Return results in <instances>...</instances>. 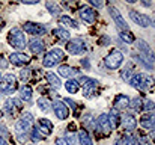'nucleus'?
I'll return each mask as SVG.
<instances>
[{
    "label": "nucleus",
    "mask_w": 155,
    "mask_h": 145,
    "mask_svg": "<svg viewBox=\"0 0 155 145\" xmlns=\"http://www.w3.org/2000/svg\"><path fill=\"white\" fill-rule=\"evenodd\" d=\"M33 129V115L29 113V112H24L17 124H15V130H17V138L21 144H24L29 138H30V132Z\"/></svg>",
    "instance_id": "obj_1"
},
{
    "label": "nucleus",
    "mask_w": 155,
    "mask_h": 145,
    "mask_svg": "<svg viewBox=\"0 0 155 145\" xmlns=\"http://www.w3.org/2000/svg\"><path fill=\"white\" fill-rule=\"evenodd\" d=\"M78 85L83 88V95L86 98H94L98 94V86H100V82L95 80V79H91V77H80L78 80Z\"/></svg>",
    "instance_id": "obj_2"
},
{
    "label": "nucleus",
    "mask_w": 155,
    "mask_h": 145,
    "mask_svg": "<svg viewBox=\"0 0 155 145\" xmlns=\"http://www.w3.org/2000/svg\"><path fill=\"white\" fill-rule=\"evenodd\" d=\"M8 43L12 48H17V50H23L26 48V36L23 33V30L20 27H12L8 33Z\"/></svg>",
    "instance_id": "obj_3"
},
{
    "label": "nucleus",
    "mask_w": 155,
    "mask_h": 145,
    "mask_svg": "<svg viewBox=\"0 0 155 145\" xmlns=\"http://www.w3.org/2000/svg\"><path fill=\"white\" fill-rule=\"evenodd\" d=\"M130 85L136 89H140V91H146L149 88H152L154 85V79L148 74H142V73H136L133 74L131 80H130Z\"/></svg>",
    "instance_id": "obj_4"
},
{
    "label": "nucleus",
    "mask_w": 155,
    "mask_h": 145,
    "mask_svg": "<svg viewBox=\"0 0 155 145\" xmlns=\"http://www.w3.org/2000/svg\"><path fill=\"white\" fill-rule=\"evenodd\" d=\"M137 47H139V51H140V59H142V64L148 68H152L155 62V56L152 53V50L149 47V44L143 40H139L137 41Z\"/></svg>",
    "instance_id": "obj_5"
},
{
    "label": "nucleus",
    "mask_w": 155,
    "mask_h": 145,
    "mask_svg": "<svg viewBox=\"0 0 155 145\" xmlns=\"http://www.w3.org/2000/svg\"><path fill=\"white\" fill-rule=\"evenodd\" d=\"M65 57V53L60 50V48H51L48 53H45L44 59H42V65L45 68H51V67H56L59 62H62Z\"/></svg>",
    "instance_id": "obj_6"
},
{
    "label": "nucleus",
    "mask_w": 155,
    "mask_h": 145,
    "mask_svg": "<svg viewBox=\"0 0 155 145\" xmlns=\"http://www.w3.org/2000/svg\"><path fill=\"white\" fill-rule=\"evenodd\" d=\"M17 91V77L14 74H6L0 80V92L5 95H11Z\"/></svg>",
    "instance_id": "obj_7"
},
{
    "label": "nucleus",
    "mask_w": 155,
    "mask_h": 145,
    "mask_svg": "<svg viewBox=\"0 0 155 145\" xmlns=\"http://www.w3.org/2000/svg\"><path fill=\"white\" fill-rule=\"evenodd\" d=\"M124 62V54L119 50H111L105 57H104V65L110 70H117Z\"/></svg>",
    "instance_id": "obj_8"
},
{
    "label": "nucleus",
    "mask_w": 155,
    "mask_h": 145,
    "mask_svg": "<svg viewBox=\"0 0 155 145\" xmlns=\"http://www.w3.org/2000/svg\"><path fill=\"white\" fill-rule=\"evenodd\" d=\"M66 50L69 54H74V56H80L83 53H86V44L81 38H72L66 43Z\"/></svg>",
    "instance_id": "obj_9"
},
{
    "label": "nucleus",
    "mask_w": 155,
    "mask_h": 145,
    "mask_svg": "<svg viewBox=\"0 0 155 145\" xmlns=\"http://www.w3.org/2000/svg\"><path fill=\"white\" fill-rule=\"evenodd\" d=\"M108 12H110V15H111L113 21L116 23V26L120 29V32H130L128 23L125 21V18L122 17V14L119 12V9H117V8H114V6H108Z\"/></svg>",
    "instance_id": "obj_10"
},
{
    "label": "nucleus",
    "mask_w": 155,
    "mask_h": 145,
    "mask_svg": "<svg viewBox=\"0 0 155 145\" xmlns=\"http://www.w3.org/2000/svg\"><path fill=\"white\" fill-rule=\"evenodd\" d=\"M3 109L9 116H15L23 109V103H21L20 98H8L3 104Z\"/></svg>",
    "instance_id": "obj_11"
},
{
    "label": "nucleus",
    "mask_w": 155,
    "mask_h": 145,
    "mask_svg": "<svg viewBox=\"0 0 155 145\" xmlns=\"http://www.w3.org/2000/svg\"><path fill=\"white\" fill-rule=\"evenodd\" d=\"M130 17H131V20H133L136 24H139L140 27H148V26L152 24V18L148 17V15H145V14H140L139 11L131 9V11H130Z\"/></svg>",
    "instance_id": "obj_12"
},
{
    "label": "nucleus",
    "mask_w": 155,
    "mask_h": 145,
    "mask_svg": "<svg viewBox=\"0 0 155 145\" xmlns=\"http://www.w3.org/2000/svg\"><path fill=\"white\" fill-rule=\"evenodd\" d=\"M78 14H80L81 20L86 21V23H89V24L95 23V20H97V12H95V9L91 8V6H87V5L81 6L80 11H78Z\"/></svg>",
    "instance_id": "obj_13"
},
{
    "label": "nucleus",
    "mask_w": 155,
    "mask_h": 145,
    "mask_svg": "<svg viewBox=\"0 0 155 145\" xmlns=\"http://www.w3.org/2000/svg\"><path fill=\"white\" fill-rule=\"evenodd\" d=\"M53 112H54V115H56L59 119H66V118L69 116V109H68L66 104H65L63 101H60V100H56V101L53 103Z\"/></svg>",
    "instance_id": "obj_14"
},
{
    "label": "nucleus",
    "mask_w": 155,
    "mask_h": 145,
    "mask_svg": "<svg viewBox=\"0 0 155 145\" xmlns=\"http://www.w3.org/2000/svg\"><path fill=\"white\" fill-rule=\"evenodd\" d=\"M23 29H24L27 33L33 35V36H39V35H44V33L47 32L45 26H42V24H39V23H24V24H23Z\"/></svg>",
    "instance_id": "obj_15"
},
{
    "label": "nucleus",
    "mask_w": 155,
    "mask_h": 145,
    "mask_svg": "<svg viewBox=\"0 0 155 145\" xmlns=\"http://www.w3.org/2000/svg\"><path fill=\"white\" fill-rule=\"evenodd\" d=\"M9 62L15 67H24L30 62V57L27 54L21 53V51H15V53L9 54Z\"/></svg>",
    "instance_id": "obj_16"
},
{
    "label": "nucleus",
    "mask_w": 155,
    "mask_h": 145,
    "mask_svg": "<svg viewBox=\"0 0 155 145\" xmlns=\"http://www.w3.org/2000/svg\"><path fill=\"white\" fill-rule=\"evenodd\" d=\"M97 129H98L101 133H104L105 136H108V135L111 133V127H110L107 113H101V115L98 116V119H97Z\"/></svg>",
    "instance_id": "obj_17"
},
{
    "label": "nucleus",
    "mask_w": 155,
    "mask_h": 145,
    "mask_svg": "<svg viewBox=\"0 0 155 145\" xmlns=\"http://www.w3.org/2000/svg\"><path fill=\"white\" fill-rule=\"evenodd\" d=\"M36 127H38V130L44 135V136H48V135H51L53 132V124L50 119H47V118H41L39 121H38V124H36Z\"/></svg>",
    "instance_id": "obj_18"
},
{
    "label": "nucleus",
    "mask_w": 155,
    "mask_h": 145,
    "mask_svg": "<svg viewBox=\"0 0 155 145\" xmlns=\"http://www.w3.org/2000/svg\"><path fill=\"white\" fill-rule=\"evenodd\" d=\"M140 126L148 130H155V113H148L140 118Z\"/></svg>",
    "instance_id": "obj_19"
},
{
    "label": "nucleus",
    "mask_w": 155,
    "mask_h": 145,
    "mask_svg": "<svg viewBox=\"0 0 155 145\" xmlns=\"http://www.w3.org/2000/svg\"><path fill=\"white\" fill-rule=\"evenodd\" d=\"M57 73H59L60 77H66V79L69 80L71 77H74V76L78 74V70H75V68H72V67H69V65H60L59 70H57Z\"/></svg>",
    "instance_id": "obj_20"
},
{
    "label": "nucleus",
    "mask_w": 155,
    "mask_h": 145,
    "mask_svg": "<svg viewBox=\"0 0 155 145\" xmlns=\"http://www.w3.org/2000/svg\"><path fill=\"white\" fill-rule=\"evenodd\" d=\"M128 106H130V98L127 95H124V94H120V95H117L114 98V109L119 112V110H125V109H128Z\"/></svg>",
    "instance_id": "obj_21"
},
{
    "label": "nucleus",
    "mask_w": 155,
    "mask_h": 145,
    "mask_svg": "<svg viewBox=\"0 0 155 145\" xmlns=\"http://www.w3.org/2000/svg\"><path fill=\"white\" fill-rule=\"evenodd\" d=\"M107 116H108V123H110L111 130H113V129H117V127L120 126V115H119V112H117L116 109H111Z\"/></svg>",
    "instance_id": "obj_22"
},
{
    "label": "nucleus",
    "mask_w": 155,
    "mask_h": 145,
    "mask_svg": "<svg viewBox=\"0 0 155 145\" xmlns=\"http://www.w3.org/2000/svg\"><path fill=\"white\" fill-rule=\"evenodd\" d=\"M120 124H124V129L127 132H133L137 127V121H136V118L133 115H125L124 121H120Z\"/></svg>",
    "instance_id": "obj_23"
},
{
    "label": "nucleus",
    "mask_w": 155,
    "mask_h": 145,
    "mask_svg": "<svg viewBox=\"0 0 155 145\" xmlns=\"http://www.w3.org/2000/svg\"><path fill=\"white\" fill-rule=\"evenodd\" d=\"M44 43L41 41V40H38V38H35V40H32L30 43H29V50L33 53V54H39V53H42L44 51Z\"/></svg>",
    "instance_id": "obj_24"
},
{
    "label": "nucleus",
    "mask_w": 155,
    "mask_h": 145,
    "mask_svg": "<svg viewBox=\"0 0 155 145\" xmlns=\"http://www.w3.org/2000/svg\"><path fill=\"white\" fill-rule=\"evenodd\" d=\"M45 79H47L48 85H50V86H53V88H56V89L62 86V82H60L59 76H56L54 73H47V74H45Z\"/></svg>",
    "instance_id": "obj_25"
},
{
    "label": "nucleus",
    "mask_w": 155,
    "mask_h": 145,
    "mask_svg": "<svg viewBox=\"0 0 155 145\" xmlns=\"http://www.w3.org/2000/svg\"><path fill=\"white\" fill-rule=\"evenodd\" d=\"M53 35L57 36V40H60V41H69V36H71L69 32L66 29H63V27H56L53 30Z\"/></svg>",
    "instance_id": "obj_26"
},
{
    "label": "nucleus",
    "mask_w": 155,
    "mask_h": 145,
    "mask_svg": "<svg viewBox=\"0 0 155 145\" xmlns=\"http://www.w3.org/2000/svg\"><path fill=\"white\" fill-rule=\"evenodd\" d=\"M32 97H33V91H32L30 86L24 85V86L20 88V98H21V100H24V101H30Z\"/></svg>",
    "instance_id": "obj_27"
},
{
    "label": "nucleus",
    "mask_w": 155,
    "mask_h": 145,
    "mask_svg": "<svg viewBox=\"0 0 155 145\" xmlns=\"http://www.w3.org/2000/svg\"><path fill=\"white\" fill-rule=\"evenodd\" d=\"M65 89H66L69 94H77L78 89H80V85H78L77 80L69 79V80H66V83H65Z\"/></svg>",
    "instance_id": "obj_28"
},
{
    "label": "nucleus",
    "mask_w": 155,
    "mask_h": 145,
    "mask_svg": "<svg viewBox=\"0 0 155 145\" xmlns=\"http://www.w3.org/2000/svg\"><path fill=\"white\" fill-rule=\"evenodd\" d=\"M77 136H78L80 145H94V142H92V138L89 136V133H87L86 130H80Z\"/></svg>",
    "instance_id": "obj_29"
},
{
    "label": "nucleus",
    "mask_w": 155,
    "mask_h": 145,
    "mask_svg": "<svg viewBox=\"0 0 155 145\" xmlns=\"http://www.w3.org/2000/svg\"><path fill=\"white\" fill-rule=\"evenodd\" d=\"M130 106H131V109H134L136 112H140V110H143V98H140V97H136V98L130 100Z\"/></svg>",
    "instance_id": "obj_30"
},
{
    "label": "nucleus",
    "mask_w": 155,
    "mask_h": 145,
    "mask_svg": "<svg viewBox=\"0 0 155 145\" xmlns=\"http://www.w3.org/2000/svg\"><path fill=\"white\" fill-rule=\"evenodd\" d=\"M38 107L42 110V112H48L50 109H51V104H50V101L47 100V98H44V97H41V98H38Z\"/></svg>",
    "instance_id": "obj_31"
},
{
    "label": "nucleus",
    "mask_w": 155,
    "mask_h": 145,
    "mask_svg": "<svg viewBox=\"0 0 155 145\" xmlns=\"http://www.w3.org/2000/svg\"><path fill=\"white\" fill-rule=\"evenodd\" d=\"M60 23L62 24H66L68 27H74V29H78V24L68 15H60Z\"/></svg>",
    "instance_id": "obj_32"
},
{
    "label": "nucleus",
    "mask_w": 155,
    "mask_h": 145,
    "mask_svg": "<svg viewBox=\"0 0 155 145\" xmlns=\"http://www.w3.org/2000/svg\"><path fill=\"white\" fill-rule=\"evenodd\" d=\"M30 139L33 141V142H39V141H42L44 139V135L38 130V127L35 126L33 129H32V132H30Z\"/></svg>",
    "instance_id": "obj_33"
},
{
    "label": "nucleus",
    "mask_w": 155,
    "mask_h": 145,
    "mask_svg": "<svg viewBox=\"0 0 155 145\" xmlns=\"http://www.w3.org/2000/svg\"><path fill=\"white\" fill-rule=\"evenodd\" d=\"M45 6H47V9L50 11V14L51 15H60V8H59V5H56L54 2H47L45 3Z\"/></svg>",
    "instance_id": "obj_34"
},
{
    "label": "nucleus",
    "mask_w": 155,
    "mask_h": 145,
    "mask_svg": "<svg viewBox=\"0 0 155 145\" xmlns=\"http://www.w3.org/2000/svg\"><path fill=\"white\" fill-rule=\"evenodd\" d=\"M119 36H120L122 41H125V43H128V44H133V43H134V35H133L131 32H120Z\"/></svg>",
    "instance_id": "obj_35"
},
{
    "label": "nucleus",
    "mask_w": 155,
    "mask_h": 145,
    "mask_svg": "<svg viewBox=\"0 0 155 145\" xmlns=\"http://www.w3.org/2000/svg\"><path fill=\"white\" fill-rule=\"evenodd\" d=\"M155 109V103L152 100H149V98H145L143 100V110H146V112H152Z\"/></svg>",
    "instance_id": "obj_36"
},
{
    "label": "nucleus",
    "mask_w": 155,
    "mask_h": 145,
    "mask_svg": "<svg viewBox=\"0 0 155 145\" xmlns=\"http://www.w3.org/2000/svg\"><path fill=\"white\" fill-rule=\"evenodd\" d=\"M120 76H122V80H124V82H130L131 77H133V74H131V67L124 68V71L120 73Z\"/></svg>",
    "instance_id": "obj_37"
},
{
    "label": "nucleus",
    "mask_w": 155,
    "mask_h": 145,
    "mask_svg": "<svg viewBox=\"0 0 155 145\" xmlns=\"http://www.w3.org/2000/svg\"><path fill=\"white\" fill-rule=\"evenodd\" d=\"M139 145H152V141H151V138L139 136Z\"/></svg>",
    "instance_id": "obj_38"
},
{
    "label": "nucleus",
    "mask_w": 155,
    "mask_h": 145,
    "mask_svg": "<svg viewBox=\"0 0 155 145\" xmlns=\"http://www.w3.org/2000/svg\"><path fill=\"white\" fill-rule=\"evenodd\" d=\"M122 144L124 145H137V142H136V139H134L133 136H128V135H127V136L124 138V142H122Z\"/></svg>",
    "instance_id": "obj_39"
},
{
    "label": "nucleus",
    "mask_w": 155,
    "mask_h": 145,
    "mask_svg": "<svg viewBox=\"0 0 155 145\" xmlns=\"http://www.w3.org/2000/svg\"><path fill=\"white\" fill-rule=\"evenodd\" d=\"M66 144L68 145H77L75 144V138H74V135H71V133H66Z\"/></svg>",
    "instance_id": "obj_40"
},
{
    "label": "nucleus",
    "mask_w": 155,
    "mask_h": 145,
    "mask_svg": "<svg viewBox=\"0 0 155 145\" xmlns=\"http://www.w3.org/2000/svg\"><path fill=\"white\" fill-rule=\"evenodd\" d=\"M110 43H111V41H110V38H108V36H105V35L101 36V38H100V41H98V44H100V46H108Z\"/></svg>",
    "instance_id": "obj_41"
},
{
    "label": "nucleus",
    "mask_w": 155,
    "mask_h": 145,
    "mask_svg": "<svg viewBox=\"0 0 155 145\" xmlns=\"http://www.w3.org/2000/svg\"><path fill=\"white\" fill-rule=\"evenodd\" d=\"M8 64H9V62H8L5 57H2V56H0V68H2V70L8 68Z\"/></svg>",
    "instance_id": "obj_42"
},
{
    "label": "nucleus",
    "mask_w": 155,
    "mask_h": 145,
    "mask_svg": "<svg viewBox=\"0 0 155 145\" xmlns=\"http://www.w3.org/2000/svg\"><path fill=\"white\" fill-rule=\"evenodd\" d=\"M103 5H104L103 2H97V0H91V8H92V6H95V8H101Z\"/></svg>",
    "instance_id": "obj_43"
},
{
    "label": "nucleus",
    "mask_w": 155,
    "mask_h": 145,
    "mask_svg": "<svg viewBox=\"0 0 155 145\" xmlns=\"http://www.w3.org/2000/svg\"><path fill=\"white\" fill-rule=\"evenodd\" d=\"M54 145H68V144H66V141H65L63 138H57L56 142H54Z\"/></svg>",
    "instance_id": "obj_44"
},
{
    "label": "nucleus",
    "mask_w": 155,
    "mask_h": 145,
    "mask_svg": "<svg viewBox=\"0 0 155 145\" xmlns=\"http://www.w3.org/2000/svg\"><path fill=\"white\" fill-rule=\"evenodd\" d=\"M23 3L24 5H35V3H38V0H23Z\"/></svg>",
    "instance_id": "obj_45"
},
{
    "label": "nucleus",
    "mask_w": 155,
    "mask_h": 145,
    "mask_svg": "<svg viewBox=\"0 0 155 145\" xmlns=\"http://www.w3.org/2000/svg\"><path fill=\"white\" fill-rule=\"evenodd\" d=\"M87 60H89V59H83V60H81V64H83L84 68H89V62H87Z\"/></svg>",
    "instance_id": "obj_46"
},
{
    "label": "nucleus",
    "mask_w": 155,
    "mask_h": 145,
    "mask_svg": "<svg viewBox=\"0 0 155 145\" xmlns=\"http://www.w3.org/2000/svg\"><path fill=\"white\" fill-rule=\"evenodd\" d=\"M0 145H8V142H6V141L2 138V136H0Z\"/></svg>",
    "instance_id": "obj_47"
},
{
    "label": "nucleus",
    "mask_w": 155,
    "mask_h": 145,
    "mask_svg": "<svg viewBox=\"0 0 155 145\" xmlns=\"http://www.w3.org/2000/svg\"><path fill=\"white\" fill-rule=\"evenodd\" d=\"M151 139L155 141V130H152V133H151Z\"/></svg>",
    "instance_id": "obj_48"
},
{
    "label": "nucleus",
    "mask_w": 155,
    "mask_h": 145,
    "mask_svg": "<svg viewBox=\"0 0 155 145\" xmlns=\"http://www.w3.org/2000/svg\"><path fill=\"white\" fill-rule=\"evenodd\" d=\"M114 145H120V141H114Z\"/></svg>",
    "instance_id": "obj_49"
},
{
    "label": "nucleus",
    "mask_w": 155,
    "mask_h": 145,
    "mask_svg": "<svg viewBox=\"0 0 155 145\" xmlns=\"http://www.w3.org/2000/svg\"><path fill=\"white\" fill-rule=\"evenodd\" d=\"M2 27H3V21L0 20V30H2Z\"/></svg>",
    "instance_id": "obj_50"
},
{
    "label": "nucleus",
    "mask_w": 155,
    "mask_h": 145,
    "mask_svg": "<svg viewBox=\"0 0 155 145\" xmlns=\"http://www.w3.org/2000/svg\"><path fill=\"white\" fill-rule=\"evenodd\" d=\"M2 116H3V112H2V110H0V118H2Z\"/></svg>",
    "instance_id": "obj_51"
},
{
    "label": "nucleus",
    "mask_w": 155,
    "mask_h": 145,
    "mask_svg": "<svg viewBox=\"0 0 155 145\" xmlns=\"http://www.w3.org/2000/svg\"><path fill=\"white\" fill-rule=\"evenodd\" d=\"M152 24H154V26H155V21H154V23H152Z\"/></svg>",
    "instance_id": "obj_52"
},
{
    "label": "nucleus",
    "mask_w": 155,
    "mask_h": 145,
    "mask_svg": "<svg viewBox=\"0 0 155 145\" xmlns=\"http://www.w3.org/2000/svg\"><path fill=\"white\" fill-rule=\"evenodd\" d=\"M0 80H2V76H0Z\"/></svg>",
    "instance_id": "obj_53"
}]
</instances>
